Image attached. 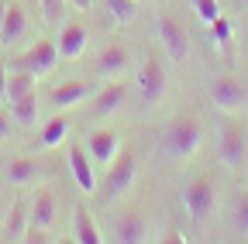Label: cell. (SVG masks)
Here are the masks:
<instances>
[{
    "instance_id": "2",
    "label": "cell",
    "mask_w": 248,
    "mask_h": 244,
    "mask_svg": "<svg viewBox=\"0 0 248 244\" xmlns=\"http://www.w3.org/2000/svg\"><path fill=\"white\" fill-rule=\"evenodd\" d=\"M135 179H138V155H135L131 148H124V151H117L114 162L107 165L104 186H100V200H104V203L121 200L124 193L135 186Z\"/></svg>"
},
{
    "instance_id": "34",
    "label": "cell",
    "mask_w": 248,
    "mask_h": 244,
    "mask_svg": "<svg viewBox=\"0 0 248 244\" xmlns=\"http://www.w3.org/2000/svg\"><path fill=\"white\" fill-rule=\"evenodd\" d=\"M138 4H145V0H138Z\"/></svg>"
},
{
    "instance_id": "21",
    "label": "cell",
    "mask_w": 248,
    "mask_h": 244,
    "mask_svg": "<svg viewBox=\"0 0 248 244\" xmlns=\"http://www.w3.org/2000/svg\"><path fill=\"white\" fill-rule=\"evenodd\" d=\"M35 83H38V76H31L28 69H14V66H7V97H4V100L11 103V100L31 93V89H35Z\"/></svg>"
},
{
    "instance_id": "30",
    "label": "cell",
    "mask_w": 248,
    "mask_h": 244,
    "mask_svg": "<svg viewBox=\"0 0 248 244\" xmlns=\"http://www.w3.org/2000/svg\"><path fill=\"white\" fill-rule=\"evenodd\" d=\"M7 97V62H0V100Z\"/></svg>"
},
{
    "instance_id": "14",
    "label": "cell",
    "mask_w": 248,
    "mask_h": 244,
    "mask_svg": "<svg viewBox=\"0 0 248 244\" xmlns=\"http://www.w3.org/2000/svg\"><path fill=\"white\" fill-rule=\"evenodd\" d=\"M28 227H35V230H52V224H55V193L48 189V186H42L35 196H31V203H28Z\"/></svg>"
},
{
    "instance_id": "15",
    "label": "cell",
    "mask_w": 248,
    "mask_h": 244,
    "mask_svg": "<svg viewBox=\"0 0 248 244\" xmlns=\"http://www.w3.org/2000/svg\"><path fill=\"white\" fill-rule=\"evenodd\" d=\"M45 175H48V165L38 162V158H31V155L14 158V162L4 169V179L14 182V186H35V182H42Z\"/></svg>"
},
{
    "instance_id": "28",
    "label": "cell",
    "mask_w": 248,
    "mask_h": 244,
    "mask_svg": "<svg viewBox=\"0 0 248 244\" xmlns=\"http://www.w3.org/2000/svg\"><path fill=\"white\" fill-rule=\"evenodd\" d=\"M234 227H238L241 234H248V189L234 200Z\"/></svg>"
},
{
    "instance_id": "4",
    "label": "cell",
    "mask_w": 248,
    "mask_h": 244,
    "mask_svg": "<svg viewBox=\"0 0 248 244\" xmlns=\"http://www.w3.org/2000/svg\"><path fill=\"white\" fill-rule=\"evenodd\" d=\"M183 206H186V213H190L193 224H203L217 210V182L210 175H197L190 186L183 189Z\"/></svg>"
},
{
    "instance_id": "23",
    "label": "cell",
    "mask_w": 248,
    "mask_h": 244,
    "mask_svg": "<svg viewBox=\"0 0 248 244\" xmlns=\"http://www.w3.org/2000/svg\"><path fill=\"white\" fill-rule=\"evenodd\" d=\"M66 134H69V117H66V114H59V117H52L48 124L42 128L38 144H42V148H59L62 141H66Z\"/></svg>"
},
{
    "instance_id": "6",
    "label": "cell",
    "mask_w": 248,
    "mask_h": 244,
    "mask_svg": "<svg viewBox=\"0 0 248 244\" xmlns=\"http://www.w3.org/2000/svg\"><path fill=\"white\" fill-rule=\"evenodd\" d=\"M217 155L228 169H241L248 158V138L241 131L238 120H224L221 131H217Z\"/></svg>"
},
{
    "instance_id": "18",
    "label": "cell",
    "mask_w": 248,
    "mask_h": 244,
    "mask_svg": "<svg viewBox=\"0 0 248 244\" xmlns=\"http://www.w3.org/2000/svg\"><path fill=\"white\" fill-rule=\"evenodd\" d=\"M24 31H28V14H24V7L21 4H7V14H4V24H0V45H17L21 38H24Z\"/></svg>"
},
{
    "instance_id": "13",
    "label": "cell",
    "mask_w": 248,
    "mask_h": 244,
    "mask_svg": "<svg viewBox=\"0 0 248 244\" xmlns=\"http://www.w3.org/2000/svg\"><path fill=\"white\" fill-rule=\"evenodd\" d=\"M117 151H121V134H117V131L97 128V131L86 134V155L97 162V165H110Z\"/></svg>"
},
{
    "instance_id": "7",
    "label": "cell",
    "mask_w": 248,
    "mask_h": 244,
    "mask_svg": "<svg viewBox=\"0 0 248 244\" xmlns=\"http://www.w3.org/2000/svg\"><path fill=\"white\" fill-rule=\"evenodd\" d=\"M55 62H59V48H55V42H52V38H38L24 55H17L11 66H14V69H28L31 76L42 79V76H48V72L55 69Z\"/></svg>"
},
{
    "instance_id": "26",
    "label": "cell",
    "mask_w": 248,
    "mask_h": 244,
    "mask_svg": "<svg viewBox=\"0 0 248 244\" xmlns=\"http://www.w3.org/2000/svg\"><path fill=\"white\" fill-rule=\"evenodd\" d=\"M107 7H110V14H114V21H121V24H128V21H135L138 17V0H107Z\"/></svg>"
},
{
    "instance_id": "17",
    "label": "cell",
    "mask_w": 248,
    "mask_h": 244,
    "mask_svg": "<svg viewBox=\"0 0 248 244\" xmlns=\"http://www.w3.org/2000/svg\"><path fill=\"white\" fill-rule=\"evenodd\" d=\"M93 93H97V86H93V83H86V79H73V83L55 86V89H52V97H48V103H52L55 110H66V107H76V103L90 100Z\"/></svg>"
},
{
    "instance_id": "22",
    "label": "cell",
    "mask_w": 248,
    "mask_h": 244,
    "mask_svg": "<svg viewBox=\"0 0 248 244\" xmlns=\"http://www.w3.org/2000/svg\"><path fill=\"white\" fill-rule=\"evenodd\" d=\"M11 117L17 120V124H24V128H31L38 120V93L31 89V93H24V97H17V100H11Z\"/></svg>"
},
{
    "instance_id": "35",
    "label": "cell",
    "mask_w": 248,
    "mask_h": 244,
    "mask_svg": "<svg viewBox=\"0 0 248 244\" xmlns=\"http://www.w3.org/2000/svg\"><path fill=\"white\" fill-rule=\"evenodd\" d=\"M241 4H248V0H241Z\"/></svg>"
},
{
    "instance_id": "9",
    "label": "cell",
    "mask_w": 248,
    "mask_h": 244,
    "mask_svg": "<svg viewBox=\"0 0 248 244\" xmlns=\"http://www.w3.org/2000/svg\"><path fill=\"white\" fill-rule=\"evenodd\" d=\"M159 42L176 62H183L190 55V31H186V24L176 14H159Z\"/></svg>"
},
{
    "instance_id": "11",
    "label": "cell",
    "mask_w": 248,
    "mask_h": 244,
    "mask_svg": "<svg viewBox=\"0 0 248 244\" xmlns=\"http://www.w3.org/2000/svg\"><path fill=\"white\" fill-rule=\"evenodd\" d=\"M66 165H69V172H73V182H76L79 193H86V196L97 193V172H93V158L86 155L79 144H69V151H66Z\"/></svg>"
},
{
    "instance_id": "10",
    "label": "cell",
    "mask_w": 248,
    "mask_h": 244,
    "mask_svg": "<svg viewBox=\"0 0 248 244\" xmlns=\"http://www.w3.org/2000/svg\"><path fill=\"white\" fill-rule=\"evenodd\" d=\"M86 24L83 21H62L59 24V38H55V48H59V58H66V62H76V58L86 52Z\"/></svg>"
},
{
    "instance_id": "25",
    "label": "cell",
    "mask_w": 248,
    "mask_h": 244,
    "mask_svg": "<svg viewBox=\"0 0 248 244\" xmlns=\"http://www.w3.org/2000/svg\"><path fill=\"white\" fill-rule=\"evenodd\" d=\"M38 7H42V21H45L48 28H59L62 17H66L69 0H38Z\"/></svg>"
},
{
    "instance_id": "8",
    "label": "cell",
    "mask_w": 248,
    "mask_h": 244,
    "mask_svg": "<svg viewBox=\"0 0 248 244\" xmlns=\"http://www.w3.org/2000/svg\"><path fill=\"white\" fill-rule=\"evenodd\" d=\"M210 100L217 110H224V114H238L248 107V89L234 79V76H217L210 83Z\"/></svg>"
},
{
    "instance_id": "33",
    "label": "cell",
    "mask_w": 248,
    "mask_h": 244,
    "mask_svg": "<svg viewBox=\"0 0 248 244\" xmlns=\"http://www.w3.org/2000/svg\"><path fill=\"white\" fill-rule=\"evenodd\" d=\"M7 4H11V0H0V24H4V14H7Z\"/></svg>"
},
{
    "instance_id": "29",
    "label": "cell",
    "mask_w": 248,
    "mask_h": 244,
    "mask_svg": "<svg viewBox=\"0 0 248 244\" xmlns=\"http://www.w3.org/2000/svg\"><path fill=\"white\" fill-rule=\"evenodd\" d=\"M11 134H14V117L0 110V141H7Z\"/></svg>"
},
{
    "instance_id": "12",
    "label": "cell",
    "mask_w": 248,
    "mask_h": 244,
    "mask_svg": "<svg viewBox=\"0 0 248 244\" xmlns=\"http://www.w3.org/2000/svg\"><path fill=\"white\" fill-rule=\"evenodd\" d=\"M128 69H131V48L124 45V42H110L100 52V58H97V76L100 79H117V76H124Z\"/></svg>"
},
{
    "instance_id": "1",
    "label": "cell",
    "mask_w": 248,
    "mask_h": 244,
    "mask_svg": "<svg viewBox=\"0 0 248 244\" xmlns=\"http://www.w3.org/2000/svg\"><path fill=\"white\" fill-rule=\"evenodd\" d=\"M203 144V124L197 117H176L162 134V158L172 165H186Z\"/></svg>"
},
{
    "instance_id": "24",
    "label": "cell",
    "mask_w": 248,
    "mask_h": 244,
    "mask_svg": "<svg viewBox=\"0 0 248 244\" xmlns=\"http://www.w3.org/2000/svg\"><path fill=\"white\" fill-rule=\"evenodd\" d=\"M207 28H210V38H214V45L224 52V48L231 45V35H234V21H231V17H224V14H217V17H214Z\"/></svg>"
},
{
    "instance_id": "27",
    "label": "cell",
    "mask_w": 248,
    "mask_h": 244,
    "mask_svg": "<svg viewBox=\"0 0 248 244\" xmlns=\"http://www.w3.org/2000/svg\"><path fill=\"white\" fill-rule=\"evenodd\" d=\"M190 4H193V11H197V17L203 24H210L217 14H221V4H217V0H190Z\"/></svg>"
},
{
    "instance_id": "5",
    "label": "cell",
    "mask_w": 248,
    "mask_h": 244,
    "mask_svg": "<svg viewBox=\"0 0 248 244\" xmlns=\"http://www.w3.org/2000/svg\"><path fill=\"white\" fill-rule=\"evenodd\" d=\"M110 237L117 244H148V241H155V227L145 213L131 210V213H117L110 220Z\"/></svg>"
},
{
    "instance_id": "31",
    "label": "cell",
    "mask_w": 248,
    "mask_h": 244,
    "mask_svg": "<svg viewBox=\"0 0 248 244\" xmlns=\"http://www.w3.org/2000/svg\"><path fill=\"white\" fill-rule=\"evenodd\" d=\"M155 241H162V244H186L183 234H166V237H155Z\"/></svg>"
},
{
    "instance_id": "19",
    "label": "cell",
    "mask_w": 248,
    "mask_h": 244,
    "mask_svg": "<svg viewBox=\"0 0 248 244\" xmlns=\"http://www.w3.org/2000/svg\"><path fill=\"white\" fill-rule=\"evenodd\" d=\"M28 203H14L11 210H7V217H4V224H0V241H24V234H28Z\"/></svg>"
},
{
    "instance_id": "16",
    "label": "cell",
    "mask_w": 248,
    "mask_h": 244,
    "mask_svg": "<svg viewBox=\"0 0 248 244\" xmlns=\"http://www.w3.org/2000/svg\"><path fill=\"white\" fill-rule=\"evenodd\" d=\"M124 100H128V83H124V79H110L104 89H97V97H93V103H90V114L93 117H107V114L121 110Z\"/></svg>"
},
{
    "instance_id": "32",
    "label": "cell",
    "mask_w": 248,
    "mask_h": 244,
    "mask_svg": "<svg viewBox=\"0 0 248 244\" xmlns=\"http://www.w3.org/2000/svg\"><path fill=\"white\" fill-rule=\"evenodd\" d=\"M69 4H73L76 11H90V7H93V0H69Z\"/></svg>"
},
{
    "instance_id": "3",
    "label": "cell",
    "mask_w": 248,
    "mask_h": 244,
    "mask_svg": "<svg viewBox=\"0 0 248 244\" xmlns=\"http://www.w3.org/2000/svg\"><path fill=\"white\" fill-rule=\"evenodd\" d=\"M135 86H138V100L141 107H159L162 97H166V86H169V76H166V66L159 55H145L141 66H138V76H135Z\"/></svg>"
},
{
    "instance_id": "20",
    "label": "cell",
    "mask_w": 248,
    "mask_h": 244,
    "mask_svg": "<svg viewBox=\"0 0 248 244\" xmlns=\"http://www.w3.org/2000/svg\"><path fill=\"white\" fill-rule=\"evenodd\" d=\"M73 237H76L79 244H104V241H107V237L100 234V227L93 224V217H90L86 206H76V213H73Z\"/></svg>"
}]
</instances>
